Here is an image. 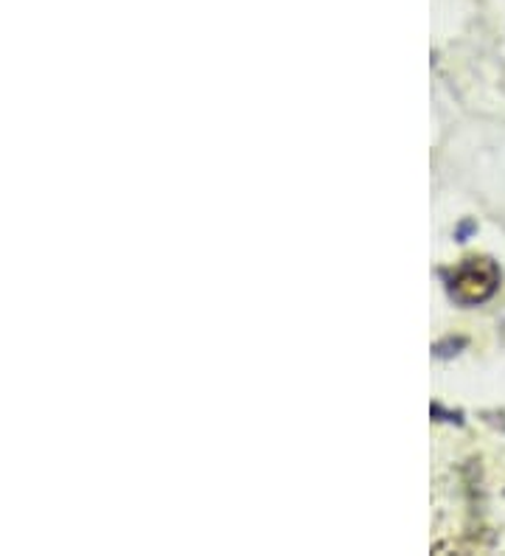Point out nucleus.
<instances>
[{"label":"nucleus","instance_id":"1","mask_svg":"<svg viewBox=\"0 0 505 556\" xmlns=\"http://www.w3.org/2000/svg\"><path fill=\"white\" fill-rule=\"evenodd\" d=\"M500 270L492 258L471 256L464 258L455 270L450 273V295L458 304H483L497 292Z\"/></svg>","mask_w":505,"mask_h":556}]
</instances>
